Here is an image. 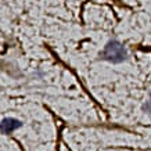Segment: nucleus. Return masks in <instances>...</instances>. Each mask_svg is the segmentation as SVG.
<instances>
[{
	"mask_svg": "<svg viewBox=\"0 0 151 151\" xmlns=\"http://www.w3.org/2000/svg\"><path fill=\"white\" fill-rule=\"evenodd\" d=\"M144 110H146L148 114H151V97L148 99V101L146 103V105H144Z\"/></svg>",
	"mask_w": 151,
	"mask_h": 151,
	"instance_id": "3",
	"label": "nucleus"
},
{
	"mask_svg": "<svg viewBox=\"0 0 151 151\" xmlns=\"http://www.w3.org/2000/svg\"><path fill=\"white\" fill-rule=\"evenodd\" d=\"M22 126V122L15 118H4L0 122V132L3 134H10L14 130H17L18 128Z\"/></svg>",
	"mask_w": 151,
	"mask_h": 151,
	"instance_id": "2",
	"label": "nucleus"
},
{
	"mask_svg": "<svg viewBox=\"0 0 151 151\" xmlns=\"http://www.w3.org/2000/svg\"><path fill=\"white\" fill-rule=\"evenodd\" d=\"M100 57L103 60H107L110 63H114V64H118V63H122L126 60L128 57V51L124 47L122 43H119L118 40H111L105 45L104 50L101 51Z\"/></svg>",
	"mask_w": 151,
	"mask_h": 151,
	"instance_id": "1",
	"label": "nucleus"
}]
</instances>
